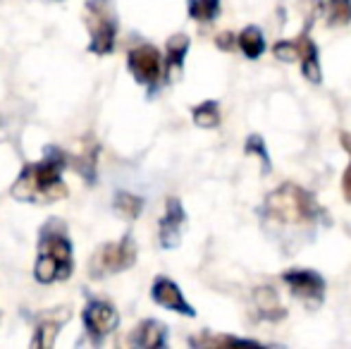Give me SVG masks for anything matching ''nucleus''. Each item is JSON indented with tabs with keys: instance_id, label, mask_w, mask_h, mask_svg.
<instances>
[{
	"instance_id": "nucleus-24",
	"label": "nucleus",
	"mask_w": 351,
	"mask_h": 349,
	"mask_svg": "<svg viewBox=\"0 0 351 349\" xmlns=\"http://www.w3.org/2000/svg\"><path fill=\"white\" fill-rule=\"evenodd\" d=\"M342 141H344V146H347V151H351V136L342 134ZM344 194H347V199L351 201V163H349L347 173H344Z\"/></svg>"
},
{
	"instance_id": "nucleus-2",
	"label": "nucleus",
	"mask_w": 351,
	"mask_h": 349,
	"mask_svg": "<svg viewBox=\"0 0 351 349\" xmlns=\"http://www.w3.org/2000/svg\"><path fill=\"white\" fill-rule=\"evenodd\" d=\"M72 268V242L65 237L62 225L48 223L41 230V239H38V258L34 275H36L38 282L51 285L56 280L70 278Z\"/></svg>"
},
{
	"instance_id": "nucleus-22",
	"label": "nucleus",
	"mask_w": 351,
	"mask_h": 349,
	"mask_svg": "<svg viewBox=\"0 0 351 349\" xmlns=\"http://www.w3.org/2000/svg\"><path fill=\"white\" fill-rule=\"evenodd\" d=\"M275 58L280 62H296L301 60V46H299V38L296 41H280L278 46L273 48Z\"/></svg>"
},
{
	"instance_id": "nucleus-11",
	"label": "nucleus",
	"mask_w": 351,
	"mask_h": 349,
	"mask_svg": "<svg viewBox=\"0 0 351 349\" xmlns=\"http://www.w3.org/2000/svg\"><path fill=\"white\" fill-rule=\"evenodd\" d=\"M299 46H301V62H304V77L313 84H320L323 75H320V62H318V48L315 43L308 38V34H301L299 36Z\"/></svg>"
},
{
	"instance_id": "nucleus-3",
	"label": "nucleus",
	"mask_w": 351,
	"mask_h": 349,
	"mask_svg": "<svg viewBox=\"0 0 351 349\" xmlns=\"http://www.w3.org/2000/svg\"><path fill=\"white\" fill-rule=\"evenodd\" d=\"M265 213L268 218L285 225H308L318 215L313 196L296 184H282L265 199Z\"/></svg>"
},
{
	"instance_id": "nucleus-20",
	"label": "nucleus",
	"mask_w": 351,
	"mask_h": 349,
	"mask_svg": "<svg viewBox=\"0 0 351 349\" xmlns=\"http://www.w3.org/2000/svg\"><path fill=\"white\" fill-rule=\"evenodd\" d=\"M191 345H196V347H220V345L256 347L258 342H254V340H239V337H230V335H208V333H204L201 337H191Z\"/></svg>"
},
{
	"instance_id": "nucleus-15",
	"label": "nucleus",
	"mask_w": 351,
	"mask_h": 349,
	"mask_svg": "<svg viewBox=\"0 0 351 349\" xmlns=\"http://www.w3.org/2000/svg\"><path fill=\"white\" fill-rule=\"evenodd\" d=\"M186 51H189V36L186 34H175L167 41V58H165V67H167V77L175 75V70H182V62L186 58Z\"/></svg>"
},
{
	"instance_id": "nucleus-17",
	"label": "nucleus",
	"mask_w": 351,
	"mask_h": 349,
	"mask_svg": "<svg viewBox=\"0 0 351 349\" xmlns=\"http://www.w3.org/2000/svg\"><path fill=\"white\" fill-rule=\"evenodd\" d=\"M191 19L201 24H208L220 14V0H189Z\"/></svg>"
},
{
	"instance_id": "nucleus-5",
	"label": "nucleus",
	"mask_w": 351,
	"mask_h": 349,
	"mask_svg": "<svg viewBox=\"0 0 351 349\" xmlns=\"http://www.w3.org/2000/svg\"><path fill=\"white\" fill-rule=\"evenodd\" d=\"M136 261V242L132 234H125L120 242L103 244L91 258V270L93 278H103L108 273H122V270L132 268Z\"/></svg>"
},
{
	"instance_id": "nucleus-25",
	"label": "nucleus",
	"mask_w": 351,
	"mask_h": 349,
	"mask_svg": "<svg viewBox=\"0 0 351 349\" xmlns=\"http://www.w3.org/2000/svg\"><path fill=\"white\" fill-rule=\"evenodd\" d=\"M234 41H237L234 34H230V32H227V34H220V36H217V46H220L222 51H230V48L234 46Z\"/></svg>"
},
{
	"instance_id": "nucleus-19",
	"label": "nucleus",
	"mask_w": 351,
	"mask_h": 349,
	"mask_svg": "<svg viewBox=\"0 0 351 349\" xmlns=\"http://www.w3.org/2000/svg\"><path fill=\"white\" fill-rule=\"evenodd\" d=\"M143 208V201L139 199V196L134 194H127V191H120V194L115 196V210L122 215V218H139Z\"/></svg>"
},
{
	"instance_id": "nucleus-6",
	"label": "nucleus",
	"mask_w": 351,
	"mask_h": 349,
	"mask_svg": "<svg viewBox=\"0 0 351 349\" xmlns=\"http://www.w3.org/2000/svg\"><path fill=\"white\" fill-rule=\"evenodd\" d=\"M282 280L289 285L291 294L308 309H318L325 297V280L315 270H287Z\"/></svg>"
},
{
	"instance_id": "nucleus-8",
	"label": "nucleus",
	"mask_w": 351,
	"mask_h": 349,
	"mask_svg": "<svg viewBox=\"0 0 351 349\" xmlns=\"http://www.w3.org/2000/svg\"><path fill=\"white\" fill-rule=\"evenodd\" d=\"M117 321H120V316H117L115 306L108 302H101V299H93L84 309V326H86L88 335H93L96 340H101L108 333L115 330Z\"/></svg>"
},
{
	"instance_id": "nucleus-13",
	"label": "nucleus",
	"mask_w": 351,
	"mask_h": 349,
	"mask_svg": "<svg viewBox=\"0 0 351 349\" xmlns=\"http://www.w3.org/2000/svg\"><path fill=\"white\" fill-rule=\"evenodd\" d=\"M165 326L158 321H143L132 335V345L139 347H162L165 345Z\"/></svg>"
},
{
	"instance_id": "nucleus-7",
	"label": "nucleus",
	"mask_w": 351,
	"mask_h": 349,
	"mask_svg": "<svg viewBox=\"0 0 351 349\" xmlns=\"http://www.w3.org/2000/svg\"><path fill=\"white\" fill-rule=\"evenodd\" d=\"M127 62H130L132 75H134V80L139 82V84L153 86L158 80H160L162 60H160V53H158V48L148 46V43L132 48Z\"/></svg>"
},
{
	"instance_id": "nucleus-12",
	"label": "nucleus",
	"mask_w": 351,
	"mask_h": 349,
	"mask_svg": "<svg viewBox=\"0 0 351 349\" xmlns=\"http://www.w3.org/2000/svg\"><path fill=\"white\" fill-rule=\"evenodd\" d=\"M254 304H256V309H258L261 318H268V321H278V318H285V306L280 304L275 289L258 287L254 292Z\"/></svg>"
},
{
	"instance_id": "nucleus-16",
	"label": "nucleus",
	"mask_w": 351,
	"mask_h": 349,
	"mask_svg": "<svg viewBox=\"0 0 351 349\" xmlns=\"http://www.w3.org/2000/svg\"><path fill=\"white\" fill-rule=\"evenodd\" d=\"M237 46L241 48V53H244L249 60H256V58L263 56L265 38H263V34H261L258 27H246L244 32L237 36Z\"/></svg>"
},
{
	"instance_id": "nucleus-14",
	"label": "nucleus",
	"mask_w": 351,
	"mask_h": 349,
	"mask_svg": "<svg viewBox=\"0 0 351 349\" xmlns=\"http://www.w3.org/2000/svg\"><path fill=\"white\" fill-rule=\"evenodd\" d=\"M70 318V313L62 309V313H51V316H46L41 323H38V330H36V337H34V345L36 347H51L53 342H56V335L58 330H60L62 323Z\"/></svg>"
},
{
	"instance_id": "nucleus-4",
	"label": "nucleus",
	"mask_w": 351,
	"mask_h": 349,
	"mask_svg": "<svg viewBox=\"0 0 351 349\" xmlns=\"http://www.w3.org/2000/svg\"><path fill=\"white\" fill-rule=\"evenodd\" d=\"M86 22L91 32V51L96 56H106L115 48L117 34V14L112 0H88L86 3Z\"/></svg>"
},
{
	"instance_id": "nucleus-21",
	"label": "nucleus",
	"mask_w": 351,
	"mask_h": 349,
	"mask_svg": "<svg viewBox=\"0 0 351 349\" xmlns=\"http://www.w3.org/2000/svg\"><path fill=\"white\" fill-rule=\"evenodd\" d=\"M194 122L199 127H206V130L217 127V122H220V110H217V103L215 101H206V103H201L199 108H194Z\"/></svg>"
},
{
	"instance_id": "nucleus-18",
	"label": "nucleus",
	"mask_w": 351,
	"mask_h": 349,
	"mask_svg": "<svg viewBox=\"0 0 351 349\" xmlns=\"http://www.w3.org/2000/svg\"><path fill=\"white\" fill-rule=\"evenodd\" d=\"M328 8V22L332 27H342V24L351 22V0H325Z\"/></svg>"
},
{
	"instance_id": "nucleus-1",
	"label": "nucleus",
	"mask_w": 351,
	"mask_h": 349,
	"mask_svg": "<svg viewBox=\"0 0 351 349\" xmlns=\"http://www.w3.org/2000/svg\"><path fill=\"white\" fill-rule=\"evenodd\" d=\"M67 156L58 149H48V158L41 163L27 165L12 184V196L19 201H58L67 196V186L62 184V168Z\"/></svg>"
},
{
	"instance_id": "nucleus-23",
	"label": "nucleus",
	"mask_w": 351,
	"mask_h": 349,
	"mask_svg": "<svg viewBox=\"0 0 351 349\" xmlns=\"http://www.w3.org/2000/svg\"><path fill=\"white\" fill-rule=\"evenodd\" d=\"M246 154H258L261 160H263V173H268V170H270V158H268V151H265L263 139H261L258 134H251L249 139H246Z\"/></svg>"
},
{
	"instance_id": "nucleus-10",
	"label": "nucleus",
	"mask_w": 351,
	"mask_h": 349,
	"mask_svg": "<svg viewBox=\"0 0 351 349\" xmlns=\"http://www.w3.org/2000/svg\"><path fill=\"white\" fill-rule=\"evenodd\" d=\"M186 215L184 208H182L180 199H167L165 206V215L160 220V244L165 249H175L180 244V232H182V225H184Z\"/></svg>"
},
{
	"instance_id": "nucleus-9",
	"label": "nucleus",
	"mask_w": 351,
	"mask_h": 349,
	"mask_svg": "<svg viewBox=\"0 0 351 349\" xmlns=\"http://www.w3.org/2000/svg\"><path fill=\"white\" fill-rule=\"evenodd\" d=\"M151 297H153V302L160 304L162 309H170V311H177V313H182V316H196V311L184 299L182 289L167 278H156L153 289H151Z\"/></svg>"
}]
</instances>
